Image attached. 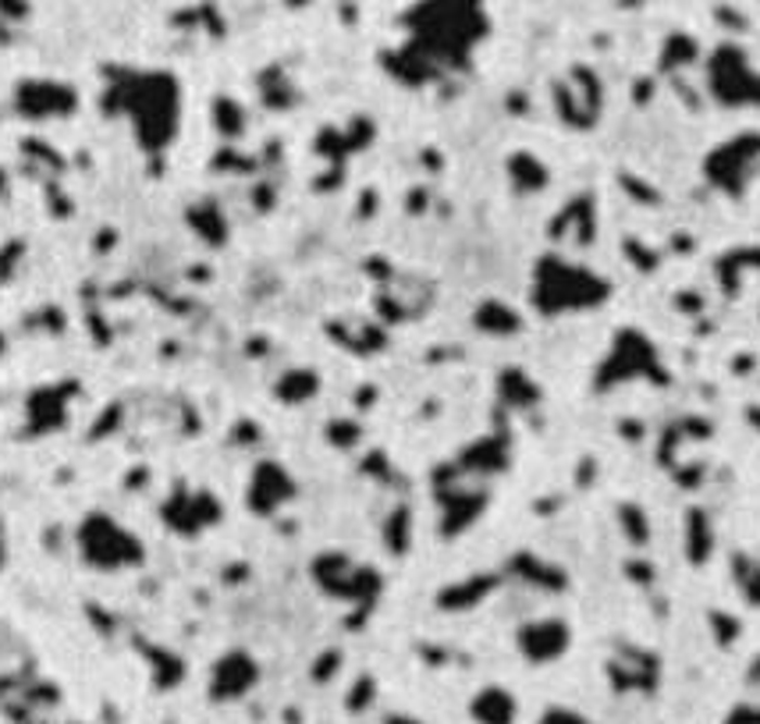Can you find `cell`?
I'll list each match as a JSON object with an SVG mask.
<instances>
[{
	"instance_id": "obj_1",
	"label": "cell",
	"mask_w": 760,
	"mask_h": 724,
	"mask_svg": "<svg viewBox=\"0 0 760 724\" xmlns=\"http://www.w3.org/2000/svg\"><path fill=\"white\" fill-rule=\"evenodd\" d=\"M107 114H125L136 125L139 147L147 153H164L178 136V82L164 72H147L117 78L107 93Z\"/></svg>"
},
{
	"instance_id": "obj_2",
	"label": "cell",
	"mask_w": 760,
	"mask_h": 724,
	"mask_svg": "<svg viewBox=\"0 0 760 724\" xmlns=\"http://www.w3.org/2000/svg\"><path fill=\"white\" fill-rule=\"evenodd\" d=\"M413 25V47L419 54H427L434 64H452V68H466L469 64V50H473L477 39L487 33V18L477 4H427L416 8V15L409 18Z\"/></svg>"
},
{
	"instance_id": "obj_3",
	"label": "cell",
	"mask_w": 760,
	"mask_h": 724,
	"mask_svg": "<svg viewBox=\"0 0 760 724\" xmlns=\"http://www.w3.org/2000/svg\"><path fill=\"white\" fill-rule=\"evenodd\" d=\"M611 295V284L597 278L594 270L572 267L561 256H544L536 263L533 274V306L544 316L558 313H575V309H594Z\"/></svg>"
},
{
	"instance_id": "obj_4",
	"label": "cell",
	"mask_w": 760,
	"mask_h": 724,
	"mask_svg": "<svg viewBox=\"0 0 760 724\" xmlns=\"http://www.w3.org/2000/svg\"><path fill=\"white\" fill-rule=\"evenodd\" d=\"M78 550H83V561H89L100 572H122V569H136L142 561V544L125 530L122 522H114L111 516H89L78 530Z\"/></svg>"
},
{
	"instance_id": "obj_5",
	"label": "cell",
	"mask_w": 760,
	"mask_h": 724,
	"mask_svg": "<svg viewBox=\"0 0 760 724\" xmlns=\"http://www.w3.org/2000/svg\"><path fill=\"white\" fill-rule=\"evenodd\" d=\"M636 377H654V380H661L658 355H654L650 341H647L644 334L625 331V334H619V341L611 345L608 359L600 363V370H597V388L608 391V388L625 384V380H636Z\"/></svg>"
},
{
	"instance_id": "obj_6",
	"label": "cell",
	"mask_w": 760,
	"mask_h": 724,
	"mask_svg": "<svg viewBox=\"0 0 760 724\" xmlns=\"http://www.w3.org/2000/svg\"><path fill=\"white\" fill-rule=\"evenodd\" d=\"M15 107L29 122H54V117H72L78 97L72 86L50 82V78H25L15 89Z\"/></svg>"
},
{
	"instance_id": "obj_7",
	"label": "cell",
	"mask_w": 760,
	"mask_h": 724,
	"mask_svg": "<svg viewBox=\"0 0 760 724\" xmlns=\"http://www.w3.org/2000/svg\"><path fill=\"white\" fill-rule=\"evenodd\" d=\"M317 579L331 597H342L352 604H366L377 597L380 579L373 569H363V564H352L345 555H324L317 561Z\"/></svg>"
},
{
	"instance_id": "obj_8",
	"label": "cell",
	"mask_w": 760,
	"mask_h": 724,
	"mask_svg": "<svg viewBox=\"0 0 760 724\" xmlns=\"http://www.w3.org/2000/svg\"><path fill=\"white\" fill-rule=\"evenodd\" d=\"M555 100H558L555 107L561 114V122L572 125V128H590L600 114V82H597V75L586 72V68H575L572 82L555 89Z\"/></svg>"
},
{
	"instance_id": "obj_9",
	"label": "cell",
	"mask_w": 760,
	"mask_h": 724,
	"mask_svg": "<svg viewBox=\"0 0 760 724\" xmlns=\"http://www.w3.org/2000/svg\"><path fill=\"white\" fill-rule=\"evenodd\" d=\"M259 682V664L245 650H231L210 671V696L217 703H235Z\"/></svg>"
},
{
	"instance_id": "obj_10",
	"label": "cell",
	"mask_w": 760,
	"mask_h": 724,
	"mask_svg": "<svg viewBox=\"0 0 760 724\" xmlns=\"http://www.w3.org/2000/svg\"><path fill=\"white\" fill-rule=\"evenodd\" d=\"M569 639L572 632L566 622H558V618H536V622H527L519 628V653L527 657L530 664H552L558 661L561 653L569 650Z\"/></svg>"
},
{
	"instance_id": "obj_11",
	"label": "cell",
	"mask_w": 760,
	"mask_h": 724,
	"mask_svg": "<svg viewBox=\"0 0 760 724\" xmlns=\"http://www.w3.org/2000/svg\"><path fill=\"white\" fill-rule=\"evenodd\" d=\"M746 161H760V139H736V142H729V147H722L711 156V164H707V175H711L718 186H725V192H739L753 170V164H746Z\"/></svg>"
},
{
	"instance_id": "obj_12",
	"label": "cell",
	"mask_w": 760,
	"mask_h": 724,
	"mask_svg": "<svg viewBox=\"0 0 760 724\" xmlns=\"http://www.w3.org/2000/svg\"><path fill=\"white\" fill-rule=\"evenodd\" d=\"M292 494H295V483L288 477V469L264 462L253 472V483H249V508H253L256 516H274Z\"/></svg>"
},
{
	"instance_id": "obj_13",
	"label": "cell",
	"mask_w": 760,
	"mask_h": 724,
	"mask_svg": "<svg viewBox=\"0 0 760 724\" xmlns=\"http://www.w3.org/2000/svg\"><path fill=\"white\" fill-rule=\"evenodd\" d=\"M469 714H473L477 724H516V696L502 689V686H487L480 689L473 696V703H469Z\"/></svg>"
},
{
	"instance_id": "obj_14",
	"label": "cell",
	"mask_w": 760,
	"mask_h": 724,
	"mask_svg": "<svg viewBox=\"0 0 760 724\" xmlns=\"http://www.w3.org/2000/svg\"><path fill=\"white\" fill-rule=\"evenodd\" d=\"M552 239H572L575 245H586L594 239V203L580 195L572 200L552 224Z\"/></svg>"
},
{
	"instance_id": "obj_15",
	"label": "cell",
	"mask_w": 760,
	"mask_h": 724,
	"mask_svg": "<svg viewBox=\"0 0 760 724\" xmlns=\"http://www.w3.org/2000/svg\"><path fill=\"white\" fill-rule=\"evenodd\" d=\"M181 533H195L210 525L214 519H220V508L210 494H195L192 501H175V516H167Z\"/></svg>"
},
{
	"instance_id": "obj_16",
	"label": "cell",
	"mask_w": 760,
	"mask_h": 724,
	"mask_svg": "<svg viewBox=\"0 0 760 724\" xmlns=\"http://www.w3.org/2000/svg\"><path fill=\"white\" fill-rule=\"evenodd\" d=\"M508 175H512V181L522 192H541L547 186V167L533 153L508 156Z\"/></svg>"
},
{
	"instance_id": "obj_17",
	"label": "cell",
	"mask_w": 760,
	"mask_h": 724,
	"mask_svg": "<svg viewBox=\"0 0 760 724\" xmlns=\"http://www.w3.org/2000/svg\"><path fill=\"white\" fill-rule=\"evenodd\" d=\"M477 327L487 334H516L519 331V316L505 306V302L487 299L483 306L477 309Z\"/></svg>"
},
{
	"instance_id": "obj_18",
	"label": "cell",
	"mask_w": 760,
	"mask_h": 724,
	"mask_svg": "<svg viewBox=\"0 0 760 724\" xmlns=\"http://www.w3.org/2000/svg\"><path fill=\"white\" fill-rule=\"evenodd\" d=\"M189 224L195 228V234H203V242L210 245H220L228 239V224L220 217V209L214 203H200L189 209Z\"/></svg>"
},
{
	"instance_id": "obj_19",
	"label": "cell",
	"mask_w": 760,
	"mask_h": 724,
	"mask_svg": "<svg viewBox=\"0 0 760 724\" xmlns=\"http://www.w3.org/2000/svg\"><path fill=\"white\" fill-rule=\"evenodd\" d=\"M317 373H309V370H295V373H288L281 384H278V394L284 402H306L317 394Z\"/></svg>"
},
{
	"instance_id": "obj_20",
	"label": "cell",
	"mask_w": 760,
	"mask_h": 724,
	"mask_svg": "<svg viewBox=\"0 0 760 724\" xmlns=\"http://www.w3.org/2000/svg\"><path fill=\"white\" fill-rule=\"evenodd\" d=\"M214 122H217L220 131H225V136H242L245 114L239 111V103H235V100H217L214 103Z\"/></svg>"
},
{
	"instance_id": "obj_21",
	"label": "cell",
	"mask_w": 760,
	"mask_h": 724,
	"mask_svg": "<svg viewBox=\"0 0 760 724\" xmlns=\"http://www.w3.org/2000/svg\"><path fill=\"white\" fill-rule=\"evenodd\" d=\"M536 724H597V721L575 714V710H569V707H552V710H544Z\"/></svg>"
},
{
	"instance_id": "obj_22",
	"label": "cell",
	"mask_w": 760,
	"mask_h": 724,
	"mask_svg": "<svg viewBox=\"0 0 760 724\" xmlns=\"http://www.w3.org/2000/svg\"><path fill=\"white\" fill-rule=\"evenodd\" d=\"M22 242H8L4 249H0V284H4L11 274H15V267H18V259H22Z\"/></svg>"
},
{
	"instance_id": "obj_23",
	"label": "cell",
	"mask_w": 760,
	"mask_h": 724,
	"mask_svg": "<svg viewBox=\"0 0 760 724\" xmlns=\"http://www.w3.org/2000/svg\"><path fill=\"white\" fill-rule=\"evenodd\" d=\"M384 724H419V721H413V717H402V714H395V717H388Z\"/></svg>"
},
{
	"instance_id": "obj_24",
	"label": "cell",
	"mask_w": 760,
	"mask_h": 724,
	"mask_svg": "<svg viewBox=\"0 0 760 724\" xmlns=\"http://www.w3.org/2000/svg\"><path fill=\"white\" fill-rule=\"evenodd\" d=\"M4 186H8V178H4V170H0V192H4Z\"/></svg>"
},
{
	"instance_id": "obj_25",
	"label": "cell",
	"mask_w": 760,
	"mask_h": 724,
	"mask_svg": "<svg viewBox=\"0 0 760 724\" xmlns=\"http://www.w3.org/2000/svg\"><path fill=\"white\" fill-rule=\"evenodd\" d=\"M0 348H4V338H0Z\"/></svg>"
}]
</instances>
